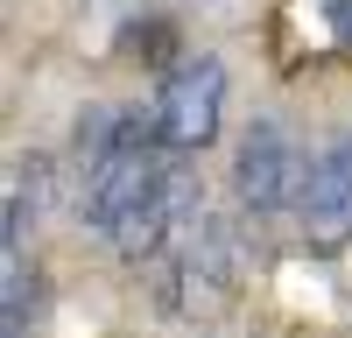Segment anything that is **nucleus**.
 Masks as SVG:
<instances>
[{"mask_svg":"<svg viewBox=\"0 0 352 338\" xmlns=\"http://www.w3.org/2000/svg\"><path fill=\"white\" fill-rule=\"evenodd\" d=\"M232 289H240V225L204 212L155 261V310L176 324H204L232 303Z\"/></svg>","mask_w":352,"mask_h":338,"instance_id":"f257e3e1","label":"nucleus"},{"mask_svg":"<svg viewBox=\"0 0 352 338\" xmlns=\"http://www.w3.org/2000/svg\"><path fill=\"white\" fill-rule=\"evenodd\" d=\"M303 148L289 134L282 113H254L232 141V205H240L247 225H275L282 212H296L303 197Z\"/></svg>","mask_w":352,"mask_h":338,"instance_id":"f03ea898","label":"nucleus"},{"mask_svg":"<svg viewBox=\"0 0 352 338\" xmlns=\"http://www.w3.org/2000/svg\"><path fill=\"white\" fill-rule=\"evenodd\" d=\"M226 92H232V78L212 49H197L184 56V64H169L162 84H155V127H162V148L169 155H204L219 141L226 127Z\"/></svg>","mask_w":352,"mask_h":338,"instance_id":"7ed1b4c3","label":"nucleus"},{"mask_svg":"<svg viewBox=\"0 0 352 338\" xmlns=\"http://www.w3.org/2000/svg\"><path fill=\"white\" fill-rule=\"evenodd\" d=\"M296 225L310 247H345L352 240V120L331 127L303 162V197H296Z\"/></svg>","mask_w":352,"mask_h":338,"instance_id":"20e7f679","label":"nucleus"},{"mask_svg":"<svg viewBox=\"0 0 352 338\" xmlns=\"http://www.w3.org/2000/svg\"><path fill=\"white\" fill-rule=\"evenodd\" d=\"M0 338H36L43 324V275L28 268L21 247H0Z\"/></svg>","mask_w":352,"mask_h":338,"instance_id":"39448f33","label":"nucleus"},{"mask_svg":"<svg viewBox=\"0 0 352 338\" xmlns=\"http://www.w3.org/2000/svg\"><path fill=\"white\" fill-rule=\"evenodd\" d=\"M317 14H324V36L338 49H352V0H317Z\"/></svg>","mask_w":352,"mask_h":338,"instance_id":"423d86ee","label":"nucleus"}]
</instances>
